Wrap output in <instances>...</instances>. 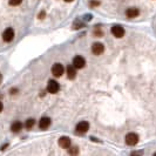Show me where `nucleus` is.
Here are the masks:
<instances>
[{"label": "nucleus", "mask_w": 156, "mask_h": 156, "mask_svg": "<svg viewBox=\"0 0 156 156\" xmlns=\"http://www.w3.org/2000/svg\"><path fill=\"white\" fill-rule=\"evenodd\" d=\"M44 18H45V12L42 11L41 13H39V19H44Z\"/></svg>", "instance_id": "obj_17"}, {"label": "nucleus", "mask_w": 156, "mask_h": 156, "mask_svg": "<svg viewBox=\"0 0 156 156\" xmlns=\"http://www.w3.org/2000/svg\"><path fill=\"white\" fill-rule=\"evenodd\" d=\"M14 39V29L13 28H6L3 33V40L5 42H10Z\"/></svg>", "instance_id": "obj_2"}, {"label": "nucleus", "mask_w": 156, "mask_h": 156, "mask_svg": "<svg viewBox=\"0 0 156 156\" xmlns=\"http://www.w3.org/2000/svg\"><path fill=\"white\" fill-rule=\"evenodd\" d=\"M88 129H89V123L87 121H81L76 126V133H79V134H85V133L88 132Z\"/></svg>", "instance_id": "obj_4"}, {"label": "nucleus", "mask_w": 156, "mask_h": 156, "mask_svg": "<svg viewBox=\"0 0 156 156\" xmlns=\"http://www.w3.org/2000/svg\"><path fill=\"white\" fill-rule=\"evenodd\" d=\"M59 146L61 148H65V149H68L71 147V140L67 136H62L59 139Z\"/></svg>", "instance_id": "obj_10"}, {"label": "nucleus", "mask_w": 156, "mask_h": 156, "mask_svg": "<svg viewBox=\"0 0 156 156\" xmlns=\"http://www.w3.org/2000/svg\"><path fill=\"white\" fill-rule=\"evenodd\" d=\"M1 110H3V103L0 102V112H1Z\"/></svg>", "instance_id": "obj_20"}, {"label": "nucleus", "mask_w": 156, "mask_h": 156, "mask_svg": "<svg viewBox=\"0 0 156 156\" xmlns=\"http://www.w3.org/2000/svg\"><path fill=\"white\" fill-rule=\"evenodd\" d=\"M67 76L71 80L75 79V76H76V68L74 67V65H69L67 67Z\"/></svg>", "instance_id": "obj_12"}, {"label": "nucleus", "mask_w": 156, "mask_h": 156, "mask_svg": "<svg viewBox=\"0 0 156 156\" xmlns=\"http://www.w3.org/2000/svg\"><path fill=\"white\" fill-rule=\"evenodd\" d=\"M92 52L95 55H100L105 52V46L101 44V42H95L92 46Z\"/></svg>", "instance_id": "obj_7"}, {"label": "nucleus", "mask_w": 156, "mask_h": 156, "mask_svg": "<svg viewBox=\"0 0 156 156\" xmlns=\"http://www.w3.org/2000/svg\"><path fill=\"white\" fill-rule=\"evenodd\" d=\"M73 65H74V67L76 68V69H81V68L85 67L86 60L82 58V56L78 55V56H75V58L73 59Z\"/></svg>", "instance_id": "obj_6"}, {"label": "nucleus", "mask_w": 156, "mask_h": 156, "mask_svg": "<svg viewBox=\"0 0 156 156\" xmlns=\"http://www.w3.org/2000/svg\"><path fill=\"white\" fill-rule=\"evenodd\" d=\"M34 123H35V121H34V119H28L27 121H26V128L27 129H31L32 127H33L34 126Z\"/></svg>", "instance_id": "obj_14"}, {"label": "nucleus", "mask_w": 156, "mask_h": 156, "mask_svg": "<svg viewBox=\"0 0 156 156\" xmlns=\"http://www.w3.org/2000/svg\"><path fill=\"white\" fill-rule=\"evenodd\" d=\"M1 81H3V75H1V73H0V83H1Z\"/></svg>", "instance_id": "obj_19"}, {"label": "nucleus", "mask_w": 156, "mask_h": 156, "mask_svg": "<svg viewBox=\"0 0 156 156\" xmlns=\"http://www.w3.org/2000/svg\"><path fill=\"white\" fill-rule=\"evenodd\" d=\"M21 128H22V123L19 122V121H15V122L12 123V126H11V130L13 133H18L20 132Z\"/></svg>", "instance_id": "obj_13"}, {"label": "nucleus", "mask_w": 156, "mask_h": 156, "mask_svg": "<svg viewBox=\"0 0 156 156\" xmlns=\"http://www.w3.org/2000/svg\"><path fill=\"white\" fill-rule=\"evenodd\" d=\"M126 14H127L128 18H136V17H139L140 11L136 7H130V8H128V10L126 11Z\"/></svg>", "instance_id": "obj_11"}, {"label": "nucleus", "mask_w": 156, "mask_h": 156, "mask_svg": "<svg viewBox=\"0 0 156 156\" xmlns=\"http://www.w3.org/2000/svg\"><path fill=\"white\" fill-rule=\"evenodd\" d=\"M65 1H66V3H72L73 0H65Z\"/></svg>", "instance_id": "obj_21"}, {"label": "nucleus", "mask_w": 156, "mask_h": 156, "mask_svg": "<svg viewBox=\"0 0 156 156\" xmlns=\"http://www.w3.org/2000/svg\"><path fill=\"white\" fill-rule=\"evenodd\" d=\"M112 33H113V35L116 38H122L123 35H124V28H123L122 26H113Z\"/></svg>", "instance_id": "obj_8"}, {"label": "nucleus", "mask_w": 156, "mask_h": 156, "mask_svg": "<svg viewBox=\"0 0 156 156\" xmlns=\"http://www.w3.org/2000/svg\"><path fill=\"white\" fill-rule=\"evenodd\" d=\"M139 142V136H137V134H135V133H129V134H127V136H126V143L128 144V146H135L136 143Z\"/></svg>", "instance_id": "obj_1"}, {"label": "nucleus", "mask_w": 156, "mask_h": 156, "mask_svg": "<svg viewBox=\"0 0 156 156\" xmlns=\"http://www.w3.org/2000/svg\"><path fill=\"white\" fill-rule=\"evenodd\" d=\"M52 74L56 76V78L61 76L64 74V66L61 64H54L53 67H52Z\"/></svg>", "instance_id": "obj_3"}, {"label": "nucleus", "mask_w": 156, "mask_h": 156, "mask_svg": "<svg viewBox=\"0 0 156 156\" xmlns=\"http://www.w3.org/2000/svg\"><path fill=\"white\" fill-rule=\"evenodd\" d=\"M58 90H59V83L55 80H49L47 83V92L52 93V94H55Z\"/></svg>", "instance_id": "obj_5"}, {"label": "nucleus", "mask_w": 156, "mask_h": 156, "mask_svg": "<svg viewBox=\"0 0 156 156\" xmlns=\"http://www.w3.org/2000/svg\"><path fill=\"white\" fill-rule=\"evenodd\" d=\"M78 153H79L78 147H72V148H69V154H71V155H76Z\"/></svg>", "instance_id": "obj_15"}, {"label": "nucleus", "mask_w": 156, "mask_h": 156, "mask_svg": "<svg viewBox=\"0 0 156 156\" xmlns=\"http://www.w3.org/2000/svg\"><path fill=\"white\" fill-rule=\"evenodd\" d=\"M21 1L22 0H8V4L12 5V6H18V5H20Z\"/></svg>", "instance_id": "obj_16"}, {"label": "nucleus", "mask_w": 156, "mask_h": 156, "mask_svg": "<svg viewBox=\"0 0 156 156\" xmlns=\"http://www.w3.org/2000/svg\"><path fill=\"white\" fill-rule=\"evenodd\" d=\"M99 4H100L99 1H92V3H90V5H92V6H98Z\"/></svg>", "instance_id": "obj_18"}, {"label": "nucleus", "mask_w": 156, "mask_h": 156, "mask_svg": "<svg viewBox=\"0 0 156 156\" xmlns=\"http://www.w3.org/2000/svg\"><path fill=\"white\" fill-rule=\"evenodd\" d=\"M155 155H156V153H155Z\"/></svg>", "instance_id": "obj_22"}, {"label": "nucleus", "mask_w": 156, "mask_h": 156, "mask_svg": "<svg viewBox=\"0 0 156 156\" xmlns=\"http://www.w3.org/2000/svg\"><path fill=\"white\" fill-rule=\"evenodd\" d=\"M49 126H51V119H49V117H47V116L41 117L40 121H39V128L45 130V129H47Z\"/></svg>", "instance_id": "obj_9"}]
</instances>
